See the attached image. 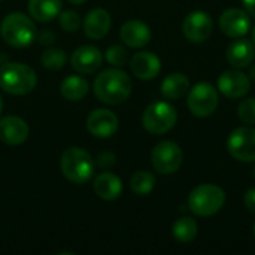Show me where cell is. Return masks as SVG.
<instances>
[{"instance_id":"obj_1","label":"cell","mask_w":255,"mask_h":255,"mask_svg":"<svg viewBox=\"0 0 255 255\" xmlns=\"http://www.w3.org/2000/svg\"><path fill=\"white\" fill-rule=\"evenodd\" d=\"M133 82L121 69H108L102 72L93 85L96 97L108 105H120L131 94Z\"/></svg>"},{"instance_id":"obj_2","label":"cell","mask_w":255,"mask_h":255,"mask_svg":"<svg viewBox=\"0 0 255 255\" xmlns=\"http://www.w3.org/2000/svg\"><path fill=\"white\" fill-rule=\"evenodd\" d=\"M36 82V73L27 64L3 63L0 66V88L12 96H24L31 93Z\"/></svg>"},{"instance_id":"obj_3","label":"cell","mask_w":255,"mask_h":255,"mask_svg":"<svg viewBox=\"0 0 255 255\" xmlns=\"http://www.w3.org/2000/svg\"><path fill=\"white\" fill-rule=\"evenodd\" d=\"M60 167L67 181L73 184H85L91 179L96 163L85 149L72 146L63 152Z\"/></svg>"},{"instance_id":"obj_4","label":"cell","mask_w":255,"mask_h":255,"mask_svg":"<svg viewBox=\"0 0 255 255\" xmlns=\"http://www.w3.org/2000/svg\"><path fill=\"white\" fill-rule=\"evenodd\" d=\"M0 34L7 45L13 48H24L34 40L36 27L27 15L12 12L3 18L0 24Z\"/></svg>"},{"instance_id":"obj_5","label":"cell","mask_w":255,"mask_h":255,"mask_svg":"<svg viewBox=\"0 0 255 255\" xmlns=\"http://www.w3.org/2000/svg\"><path fill=\"white\" fill-rule=\"evenodd\" d=\"M226 203V193L215 184L197 185L188 196V209L197 217H212Z\"/></svg>"},{"instance_id":"obj_6","label":"cell","mask_w":255,"mask_h":255,"mask_svg":"<svg viewBox=\"0 0 255 255\" xmlns=\"http://www.w3.org/2000/svg\"><path fill=\"white\" fill-rule=\"evenodd\" d=\"M178 121L176 109L167 102L151 103L142 115V126L151 134H164L170 131Z\"/></svg>"},{"instance_id":"obj_7","label":"cell","mask_w":255,"mask_h":255,"mask_svg":"<svg viewBox=\"0 0 255 255\" xmlns=\"http://www.w3.org/2000/svg\"><path fill=\"white\" fill-rule=\"evenodd\" d=\"M220 96L218 88L209 82H199L194 87H190L187 103L188 109L194 117L206 118L212 115L218 108Z\"/></svg>"},{"instance_id":"obj_8","label":"cell","mask_w":255,"mask_h":255,"mask_svg":"<svg viewBox=\"0 0 255 255\" xmlns=\"http://www.w3.org/2000/svg\"><path fill=\"white\" fill-rule=\"evenodd\" d=\"M184 154L178 143L172 140H163L157 143L151 152V163L155 172L161 175H172L182 166Z\"/></svg>"},{"instance_id":"obj_9","label":"cell","mask_w":255,"mask_h":255,"mask_svg":"<svg viewBox=\"0 0 255 255\" xmlns=\"http://www.w3.org/2000/svg\"><path fill=\"white\" fill-rule=\"evenodd\" d=\"M230 155L242 163H255V128L238 127L227 139Z\"/></svg>"},{"instance_id":"obj_10","label":"cell","mask_w":255,"mask_h":255,"mask_svg":"<svg viewBox=\"0 0 255 255\" xmlns=\"http://www.w3.org/2000/svg\"><path fill=\"white\" fill-rule=\"evenodd\" d=\"M217 88L227 99L238 100L248 94L251 88V79L248 75H245L241 70H236V69L226 70L220 75Z\"/></svg>"},{"instance_id":"obj_11","label":"cell","mask_w":255,"mask_h":255,"mask_svg":"<svg viewBox=\"0 0 255 255\" xmlns=\"http://www.w3.org/2000/svg\"><path fill=\"white\" fill-rule=\"evenodd\" d=\"M214 30V22L209 13L203 10H194L187 15L182 22V33L184 36L193 43L205 42Z\"/></svg>"},{"instance_id":"obj_12","label":"cell","mask_w":255,"mask_h":255,"mask_svg":"<svg viewBox=\"0 0 255 255\" xmlns=\"http://www.w3.org/2000/svg\"><path fill=\"white\" fill-rule=\"evenodd\" d=\"M120 127L118 117L109 109H96L87 118L88 131L99 139H108L117 133Z\"/></svg>"},{"instance_id":"obj_13","label":"cell","mask_w":255,"mask_h":255,"mask_svg":"<svg viewBox=\"0 0 255 255\" xmlns=\"http://www.w3.org/2000/svg\"><path fill=\"white\" fill-rule=\"evenodd\" d=\"M220 28L226 36L232 39L244 37L251 28L250 13L238 7H230L221 13Z\"/></svg>"},{"instance_id":"obj_14","label":"cell","mask_w":255,"mask_h":255,"mask_svg":"<svg viewBox=\"0 0 255 255\" xmlns=\"http://www.w3.org/2000/svg\"><path fill=\"white\" fill-rule=\"evenodd\" d=\"M28 137V126L19 117H3L0 120V140L6 145L16 146L27 140Z\"/></svg>"},{"instance_id":"obj_15","label":"cell","mask_w":255,"mask_h":255,"mask_svg":"<svg viewBox=\"0 0 255 255\" xmlns=\"http://www.w3.org/2000/svg\"><path fill=\"white\" fill-rule=\"evenodd\" d=\"M72 67L79 73H94L103 63V55L99 48L84 45L75 49L70 58Z\"/></svg>"},{"instance_id":"obj_16","label":"cell","mask_w":255,"mask_h":255,"mask_svg":"<svg viewBox=\"0 0 255 255\" xmlns=\"http://www.w3.org/2000/svg\"><path fill=\"white\" fill-rule=\"evenodd\" d=\"M130 69L136 78L143 81H151L155 76H158L161 70V61L154 52L142 51L131 57Z\"/></svg>"},{"instance_id":"obj_17","label":"cell","mask_w":255,"mask_h":255,"mask_svg":"<svg viewBox=\"0 0 255 255\" xmlns=\"http://www.w3.org/2000/svg\"><path fill=\"white\" fill-rule=\"evenodd\" d=\"M121 40L130 48H142L151 40V30L148 24L139 19H131L123 24L120 30Z\"/></svg>"},{"instance_id":"obj_18","label":"cell","mask_w":255,"mask_h":255,"mask_svg":"<svg viewBox=\"0 0 255 255\" xmlns=\"http://www.w3.org/2000/svg\"><path fill=\"white\" fill-rule=\"evenodd\" d=\"M255 58V46L253 40L238 37L227 48V61L238 69L250 66Z\"/></svg>"},{"instance_id":"obj_19","label":"cell","mask_w":255,"mask_h":255,"mask_svg":"<svg viewBox=\"0 0 255 255\" xmlns=\"http://www.w3.org/2000/svg\"><path fill=\"white\" fill-rule=\"evenodd\" d=\"M111 30V15L105 9H93L84 19V31L90 39H103Z\"/></svg>"},{"instance_id":"obj_20","label":"cell","mask_w":255,"mask_h":255,"mask_svg":"<svg viewBox=\"0 0 255 255\" xmlns=\"http://www.w3.org/2000/svg\"><path fill=\"white\" fill-rule=\"evenodd\" d=\"M93 188L102 200L111 202V200H115L121 196L123 181L111 172H102L100 175L96 176Z\"/></svg>"},{"instance_id":"obj_21","label":"cell","mask_w":255,"mask_h":255,"mask_svg":"<svg viewBox=\"0 0 255 255\" xmlns=\"http://www.w3.org/2000/svg\"><path fill=\"white\" fill-rule=\"evenodd\" d=\"M160 91H161L163 97H166L169 100H178V99L184 97L185 94H188L190 79L184 73H172L163 79Z\"/></svg>"},{"instance_id":"obj_22","label":"cell","mask_w":255,"mask_h":255,"mask_svg":"<svg viewBox=\"0 0 255 255\" xmlns=\"http://www.w3.org/2000/svg\"><path fill=\"white\" fill-rule=\"evenodd\" d=\"M61 0H30L28 12L39 22H48L60 15Z\"/></svg>"},{"instance_id":"obj_23","label":"cell","mask_w":255,"mask_h":255,"mask_svg":"<svg viewBox=\"0 0 255 255\" xmlns=\"http://www.w3.org/2000/svg\"><path fill=\"white\" fill-rule=\"evenodd\" d=\"M88 90H90L88 81L84 79V78L79 76V75L67 76V78L61 82V85H60V93H61V96H63L66 100H70V102L81 100L84 96H87Z\"/></svg>"},{"instance_id":"obj_24","label":"cell","mask_w":255,"mask_h":255,"mask_svg":"<svg viewBox=\"0 0 255 255\" xmlns=\"http://www.w3.org/2000/svg\"><path fill=\"white\" fill-rule=\"evenodd\" d=\"M199 232L197 221L191 217H181L179 220L175 221L172 227V235L173 238L181 242V244H190L196 239Z\"/></svg>"},{"instance_id":"obj_25","label":"cell","mask_w":255,"mask_h":255,"mask_svg":"<svg viewBox=\"0 0 255 255\" xmlns=\"http://www.w3.org/2000/svg\"><path fill=\"white\" fill-rule=\"evenodd\" d=\"M155 187V176L148 170H139L130 178V188L137 196L149 194Z\"/></svg>"},{"instance_id":"obj_26","label":"cell","mask_w":255,"mask_h":255,"mask_svg":"<svg viewBox=\"0 0 255 255\" xmlns=\"http://www.w3.org/2000/svg\"><path fill=\"white\" fill-rule=\"evenodd\" d=\"M40 60H42V64L46 69H49V70H60L66 64V61H67V55H66V52L63 49L49 48V49H46L42 54Z\"/></svg>"},{"instance_id":"obj_27","label":"cell","mask_w":255,"mask_h":255,"mask_svg":"<svg viewBox=\"0 0 255 255\" xmlns=\"http://www.w3.org/2000/svg\"><path fill=\"white\" fill-rule=\"evenodd\" d=\"M238 117L245 124H250V126L255 124V97H248L239 103Z\"/></svg>"},{"instance_id":"obj_28","label":"cell","mask_w":255,"mask_h":255,"mask_svg":"<svg viewBox=\"0 0 255 255\" xmlns=\"http://www.w3.org/2000/svg\"><path fill=\"white\" fill-rule=\"evenodd\" d=\"M106 60L109 64L115 66V67H121L127 63V49L124 46H120V45H112L111 48H108L106 54H105Z\"/></svg>"},{"instance_id":"obj_29","label":"cell","mask_w":255,"mask_h":255,"mask_svg":"<svg viewBox=\"0 0 255 255\" xmlns=\"http://www.w3.org/2000/svg\"><path fill=\"white\" fill-rule=\"evenodd\" d=\"M60 25L66 31H76L81 27L79 13L75 10H64L63 13H60Z\"/></svg>"},{"instance_id":"obj_30","label":"cell","mask_w":255,"mask_h":255,"mask_svg":"<svg viewBox=\"0 0 255 255\" xmlns=\"http://www.w3.org/2000/svg\"><path fill=\"white\" fill-rule=\"evenodd\" d=\"M115 155L112 154V152H102V154H99L97 155V158H96V164L99 166V167H102V169H111L114 164H115Z\"/></svg>"},{"instance_id":"obj_31","label":"cell","mask_w":255,"mask_h":255,"mask_svg":"<svg viewBox=\"0 0 255 255\" xmlns=\"http://www.w3.org/2000/svg\"><path fill=\"white\" fill-rule=\"evenodd\" d=\"M244 203L248 208V211L254 212L255 214V188H250L245 196H244Z\"/></svg>"},{"instance_id":"obj_32","label":"cell","mask_w":255,"mask_h":255,"mask_svg":"<svg viewBox=\"0 0 255 255\" xmlns=\"http://www.w3.org/2000/svg\"><path fill=\"white\" fill-rule=\"evenodd\" d=\"M242 1H244V4H245L247 12H248L251 16H254L255 18V0H242Z\"/></svg>"},{"instance_id":"obj_33","label":"cell","mask_w":255,"mask_h":255,"mask_svg":"<svg viewBox=\"0 0 255 255\" xmlns=\"http://www.w3.org/2000/svg\"><path fill=\"white\" fill-rule=\"evenodd\" d=\"M40 42L42 43H51V42H54V34L52 33H48V31H43L40 34Z\"/></svg>"},{"instance_id":"obj_34","label":"cell","mask_w":255,"mask_h":255,"mask_svg":"<svg viewBox=\"0 0 255 255\" xmlns=\"http://www.w3.org/2000/svg\"><path fill=\"white\" fill-rule=\"evenodd\" d=\"M248 76H250V79H251V81H254L255 82V64H253V66L250 67V73H248Z\"/></svg>"},{"instance_id":"obj_35","label":"cell","mask_w":255,"mask_h":255,"mask_svg":"<svg viewBox=\"0 0 255 255\" xmlns=\"http://www.w3.org/2000/svg\"><path fill=\"white\" fill-rule=\"evenodd\" d=\"M70 3H73V4H82L84 1H87V0H69Z\"/></svg>"},{"instance_id":"obj_36","label":"cell","mask_w":255,"mask_h":255,"mask_svg":"<svg viewBox=\"0 0 255 255\" xmlns=\"http://www.w3.org/2000/svg\"><path fill=\"white\" fill-rule=\"evenodd\" d=\"M253 43H254V46H255V27H254V30H253Z\"/></svg>"},{"instance_id":"obj_37","label":"cell","mask_w":255,"mask_h":255,"mask_svg":"<svg viewBox=\"0 0 255 255\" xmlns=\"http://www.w3.org/2000/svg\"><path fill=\"white\" fill-rule=\"evenodd\" d=\"M1 108H3V102H1V97H0V112H1Z\"/></svg>"},{"instance_id":"obj_38","label":"cell","mask_w":255,"mask_h":255,"mask_svg":"<svg viewBox=\"0 0 255 255\" xmlns=\"http://www.w3.org/2000/svg\"><path fill=\"white\" fill-rule=\"evenodd\" d=\"M254 236H255V224H254Z\"/></svg>"},{"instance_id":"obj_39","label":"cell","mask_w":255,"mask_h":255,"mask_svg":"<svg viewBox=\"0 0 255 255\" xmlns=\"http://www.w3.org/2000/svg\"><path fill=\"white\" fill-rule=\"evenodd\" d=\"M254 175H255V169H254Z\"/></svg>"}]
</instances>
